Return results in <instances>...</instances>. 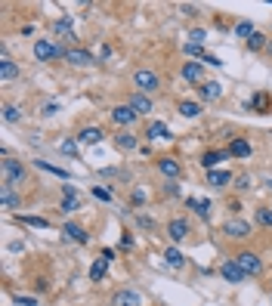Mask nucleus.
I'll list each match as a JSON object with an SVG mask.
<instances>
[{
    "instance_id": "nucleus-1",
    "label": "nucleus",
    "mask_w": 272,
    "mask_h": 306,
    "mask_svg": "<svg viewBox=\"0 0 272 306\" xmlns=\"http://www.w3.org/2000/svg\"><path fill=\"white\" fill-rule=\"evenodd\" d=\"M133 84L139 87V93H152V90H158V87H161V78H158V74H155L152 68H136Z\"/></svg>"
},
{
    "instance_id": "nucleus-2",
    "label": "nucleus",
    "mask_w": 272,
    "mask_h": 306,
    "mask_svg": "<svg viewBox=\"0 0 272 306\" xmlns=\"http://www.w3.org/2000/svg\"><path fill=\"white\" fill-rule=\"evenodd\" d=\"M4 182H10V186H22V182H25V167H22V161L4 158Z\"/></svg>"
},
{
    "instance_id": "nucleus-3",
    "label": "nucleus",
    "mask_w": 272,
    "mask_h": 306,
    "mask_svg": "<svg viewBox=\"0 0 272 306\" xmlns=\"http://www.w3.org/2000/svg\"><path fill=\"white\" fill-rule=\"evenodd\" d=\"M235 263L241 266V272H245V276H260V272H263V260H260L257 254H251V251L238 254V257H235Z\"/></svg>"
},
{
    "instance_id": "nucleus-4",
    "label": "nucleus",
    "mask_w": 272,
    "mask_h": 306,
    "mask_svg": "<svg viewBox=\"0 0 272 306\" xmlns=\"http://www.w3.org/2000/svg\"><path fill=\"white\" fill-rule=\"evenodd\" d=\"M34 56L41 59V62H50V59H62V56H65V50H62V47H56L53 41H37V44H34Z\"/></svg>"
},
{
    "instance_id": "nucleus-5",
    "label": "nucleus",
    "mask_w": 272,
    "mask_h": 306,
    "mask_svg": "<svg viewBox=\"0 0 272 306\" xmlns=\"http://www.w3.org/2000/svg\"><path fill=\"white\" fill-rule=\"evenodd\" d=\"M136 118H139V114L133 111V105H114L111 108V121L118 124V127H130Z\"/></svg>"
},
{
    "instance_id": "nucleus-6",
    "label": "nucleus",
    "mask_w": 272,
    "mask_h": 306,
    "mask_svg": "<svg viewBox=\"0 0 272 306\" xmlns=\"http://www.w3.org/2000/svg\"><path fill=\"white\" fill-rule=\"evenodd\" d=\"M220 276L226 279V282H232V285H245V272H241V266L235 263V260H226L223 266H220Z\"/></svg>"
},
{
    "instance_id": "nucleus-7",
    "label": "nucleus",
    "mask_w": 272,
    "mask_h": 306,
    "mask_svg": "<svg viewBox=\"0 0 272 306\" xmlns=\"http://www.w3.org/2000/svg\"><path fill=\"white\" fill-rule=\"evenodd\" d=\"M223 232H226L229 238H248V235H251V223H248V220H229V223L223 226Z\"/></svg>"
},
{
    "instance_id": "nucleus-8",
    "label": "nucleus",
    "mask_w": 272,
    "mask_h": 306,
    "mask_svg": "<svg viewBox=\"0 0 272 306\" xmlns=\"http://www.w3.org/2000/svg\"><path fill=\"white\" fill-rule=\"evenodd\" d=\"M62 238H65V241H74V244H87V241H90V235H87L77 223H65V226H62Z\"/></svg>"
},
{
    "instance_id": "nucleus-9",
    "label": "nucleus",
    "mask_w": 272,
    "mask_h": 306,
    "mask_svg": "<svg viewBox=\"0 0 272 306\" xmlns=\"http://www.w3.org/2000/svg\"><path fill=\"white\" fill-rule=\"evenodd\" d=\"M65 59H68L71 65H81V68H87V65H96V59H93L87 50H77V47H68V50H65Z\"/></svg>"
},
{
    "instance_id": "nucleus-10",
    "label": "nucleus",
    "mask_w": 272,
    "mask_h": 306,
    "mask_svg": "<svg viewBox=\"0 0 272 306\" xmlns=\"http://www.w3.org/2000/svg\"><path fill=\"white\" fill-rule=\"evenodd\" d=\"M16 78H19V65H16L10 56H4V59H0V81L10 84V81H16Z\"/></svg>"
},
{
    "instance_id": "nucleus-11",
    "label": "nucleus",
    "mask_w": 272,
    "mask_h": 306,
    "mask_svg": "<svg viewBox=\"0 0 272 306\" xmlns=\"http://www.w3.org/2000/svg\"><path fill=\"white\" fill-rule=\"evenodd\" d=\"M183 78H186L189 84H201V81H204V68H201L198 62H186V65H183Z\"/></svg>"
},
{
    "instance_id": "nucleus-12",
    "label": "nucleus",
    "mask_w": 272,
    "mask_h": 306,
    "mask_svg": "<svg viewBox=\"0 0 272 306\" xmlns=\"http://www.w3.org/2000/svg\"><path fill=\"white\" fill-rule=\"evenodd\" d=\"M167 232H170V238H173V241H183V238L189 235V223H186L183 217H176V220H170Z\"/></svg>"
},
{
    "instance_id": "nucleus-13",
    "label": "nucleus",
    "mask_w": 272,
    "mask_h": 306,
    "mask_svg": "<svg viewBox=\"0 0 272 306\" xmlns=\"http://www.w3.org/2000/svg\"><path fill=\"white\" fill-rule=\"evenodd\" d=\"M229 155L232 158H248L251 155V142L248 139H232L229 142Z\"/></svg>"
},
{
    "instance_id": "nucleus-14",
    "label": "nucleus",
    "mask_w": 272,
    "mask_h": 306,
    "mask_svg": "<svg viewBox=\"0 0 272 306\" xmlns=\"http://www.w3.org/2000/svg\"><path fill=\"white\" fill-rule=\"evenodd\" d=\"M145 136H148V139H170V130H167L164 121H152L148 130H145Z\"/></svg>"
},
{
    "instance_id": "nucleus-15",
    "label": "nucleus",
    "mask_w": 272,
    "mask_h": 306,
    "mask_svg": "<svg viewBox=\"0 0 272 306\" xmlns=\"http://www.w3.org/2000/svg\"><path fill=\"white\" fill-rule=\"evenodd\" d=\"M226 158H229V148H226V151H204L201 164H204L207 170H217V164H220V161H226Z\"/></svg>"
},
{
    "instance_id": "nucleus-16",
    "label": "nucleus",
    "mask_w": 272,
    "mask_h": 306,
    "mask_svg": "<svg viewBox=\"0 0 272 306\" xmlns=\"http://www.w3.org/2000/svg\"><path fill=\"white\" fill-rule=\"evenodd\" d=\"M158 170H161L164 176L176 179V176H179V161H173V158H158Z\"/></svg>"
},
{
    "instance_id": "nucleus-17",
    "label": "nucleus",
    "mask_w": 272,
    "mask_h": 306,
    "mask_svg": "<svg viewBox=\"0 0 272 306\" xmlns=\"http://www.w3.org/2000/svg\"><path fill=\"white\" fill-rule=\"evenodd\" d=\"M207 182H210L214 189L229 186V182H232V173H229V170H207Z\"/></svg>"
},
{
    "instance_id": "nucleus-18",
    "label": "nucleus",
    "mask_w": 272,
    "mask_h": 306,
    "mask_svg": "<svg viewBox=\"0 0 272 306\" xmlns=\"http://www.w3.org/2000/svg\"><path fill=\"white\" fill-rule=\"evenodd\" d=\"M189 207L195 210L201 220H210V201H204V198H195V195H192V198H189Z\"/></svg>"
},
{
    "instance_id": "nucleus-19",
    "label": "nucleus",
    "mask_w": 272,
    "mask_h": 306,
    "mask_svg": "<svg viewBox=\"0 0 272 306\" xmlns=\"http://www.w3.org/2000/svg\"><path fill=\"white\" fill-rule=\"evenodd\" d=\"M114 306H142V300H139L136 291H121L118 297H114Z\"/></svg>"
},
{
    "instance_id": "nucleus-20",
    "label": "nucleus",
    "mask_w": 272,
    "mask_h": 306,
    "mask_svg": "<svg viewBox=\"0 0 272 306\" xmlns=\"http://www.w3.org/2000/svg\"><path fill=\"white\" fill-rule=\"evenodd\" d=\"M198 90H201V96H204V99H220V96H223V87H220V81H204Z\"/></svg>"
},
{
    "instance_id": "nucleus-21",
    "label": "nucleus",
    "mask_w": 272,
    "mask_h": 306,
    "mask_svg": "<svg viewBox=\"0 0 272 306\" xmlns=\"http://www.w3.org/2000/svg\"><path fill=\"white\" fill-rule=\"evenodd\" d=\"M130 105H133L136 114H148V111H152V99H148L145 93H136V96L130 99Z\"/></svg>"
},
{
    "instance_id": "nucleus-22",
    "label": "nucleus",
    "mask_w": 272,
    "mask_h": 306,
    "mask_svg": "<svg viewBox=\"0 0 272 306\" xmlns=\"http://www.w3.org/2000/svg\"><path fill=\"white\" fill-rule=\"evenodd\" d=\"M0 201H4V207H19V198H16V192H13L10 182L0 186Z\"/></svg>"
},
{
    "instance_id": "nucleus-23",
    "label": "nucleus",
    "mask_w": 272,
    "mask_h": 306,
    "mask_svg": "<svg viewBox=\"0 0 272 306\" xmlns=\"http://www.w3.org/2000/svg\"><path fill=\"white\" fill-rule=\"evenodd\" d=\"M53 31H56L59 37H71V34H74V25H71V19L65 16V19H56V22H53Z\"/></svg>"
},
{
    "instance_id": "nucleus-24",
    "label": "nucleus",
    "mask_w": 272,
    "mask_h": 306,
    "mask_svg": "<svg viewBox=\"0 0 272 306\" xmlns=\"http://www.w3.org/2000/svg\"><path fill=\"white\" fill-rule=\"evenodd\" d=\"M102 136H105V133H102L99 127H87V130H81V142H84V145H93V142H102Z\"/></svg>"
},
{
    "instance_id": "nucleus-25",
    "label": "nucleus",
    "mask_w": 272,
    "mask_h": 306,
    "mask_svg": "<svg viewBox=\"0 0 272 306\" xmlns=\"http://www.w3.org/2000/svg\"><path fill=\"white\" fill-rule=\"evenodd\" d=\"M105 272H108V260H105V257H102V260H96V263L90 266V279H93V282L105 279Z\"/></svg>"
},
{
    "instance_id": "nucleus-26",
    "label": "nucleus",
    "mask_w": 272,
    "mask_h": 306,
    "mask_svg": "<svg viewBox=\"0 0 272 306\" xmlns=\"http://www.w3.org/2000/svg\"><path fill=\"white\" fill-rule=\"evenodd\" d=\"M114 142H118V148H124V151H130V148H136V145H139L133 133H118V136H114Z\"/></svg>"
},
{
    "instance_id": "nucleus-27",
    "label": "nucleus",
    "mask_w": 272,
    "mask_h": 306,
    "mask_svg": "<svg viewBox=\"0 0 272 306\" xmlns=\"http://www.w3.org/2000/svg\"><path fill=\"white\" fill-rule=\"evenodd\" d=\"M179 114H183V118H198L201 105L198 102H179Z\"/></svg>"
},
{
    "instance_id": "nucleus-28",
    "label": "nucleus",
    "mask_w": 272,
    "mask_h": 306,
    "mask_svg": "<svg viewBox=\"0 0 272 306\" xmlns=\"http://www.w3.org/2000/svg\"><path fill=\"white\" fill-rule=\"evenodd\" d=\"M34 167H37V170H47V173H53V176H59V179H68V170L53 167V164H47V161H34Z\"/></svg>"
},
{
    "instance_id": "nucleus-29",
    "label": "nucleus",
    "mask_w": 272,
    "mask_h": 306,
    "mask_svg": "<svg viewBox=\"0 0 272 306\" xmlns=\"http://www.w3.org/2000/svg\"><path fill=\"white\" fill-rule=\"evenodd\" d=\"M164 260H167V266H173V269H179V266L186 263V257L176 251V248H167V254H164Z\"/></svg>"
},
{
    "instance_id": "nucleus-30",
    "label": "nucleus",
    "mask_w": 272,
    "mask_h": 306,
    "mask_svg": "<svg viewBox=\"0 0 272 306\" xmlns=\"http://www.w3.org/2000/svg\"><path fill=\"white\" fill-rule=\"evenodd\" d=\"M19 223L31 226V229H47L50 226V220H44V217H19Z\"/></svg>"
},
{
    "instance_id": "nucleus-31",
    "label": "nucleus",
    "mask_w": 272,
    "mask_h": 306,
    "mask_svg": "<svg viewBox=\"0 0 272 306\" xmlns=\"http://www.w3.org/2000/svg\"><path fill=\"white\" fill-rule=\"evenodd\" d=\"M4 121H7V124H19V121H22V111H19L16 105H4Z\"/></svg>"
},
{
    "instance_id": "nucleus-32",
    "label": "nucleus",
    "mask_w": 272,
    "mask_h": 306,
    "mask_svg": "<svg viewBox=\"0 0 272 306\" xmlns=\"http://www.w3.org/2000/svg\"><path fill=\"white\" fill-rule=\"evenodd\" d=\"M235 34H238V37H248V41H251V37H254L257 31H254V25H251V22H238V25H235Z\"/></svg>"
},
{
    "instance_id": "nucleus-33",
    "label": "nucleus",
    "mask_w": 272,
    "mask_h": 306,
    "mask_svg": "<svg viewBox=\"0 0 272 306\" xmlns=\"http://www.w3.org/2000/svg\"><path fill=\"white\" fill-rule=\"evenodd\" d=\"M257 223L260 226H272V207H260L257 210Z\"/></svg>"
},
{
    "instance_id": "nucleus-34",
    "label": "nucleus",
    "mask_w": 272,
    "mask_h": 306,
    "mask_svg": "<svg viewBox=\"0 0 272 306\" xmlns=\"http://www.w3.org/2000/svg\"><path fill=\"white\" fill-rule=\"evenodd\" d=\"M266 44H269V41H266V37H263V34H260V31H257V34H254V37H251V41H248V47H251V50H263V47H266Z\"/></svg>"
},
{
    "instance_id": "nucleus-35",
    "label": "nucleus",
    "mask_w": 272,
    "mask_h": 306,
    "mask_svg": "<svg viewBox=\"0 0 272 306\" xmlns=\"http://www.w3.org/2000/svg\"><path fill=\"white\" fill-rule=\"evenodd\" d=\"M186 53H189V56H201V59H204V47L195 44V41H189V44H186Z\"/></svg>"
},
{
    "instance_id": "nucleus-36",
    "label": "nucleus",
    "mask_w": 272,
    "mask_h": 306,
    "mask_svg": "<svg viewBox=\"0 0 272 306\" xmlns=\"http://www.w3.org/2000/svg\"><path fill=\"white\" fill-rule=\"evenodd\" d=\"M251 105H254V108H260V114H263V108H266V105H269V99H266V96H263V93H257V96H254V102H251Z\"/></svg>"
},
{
    "instance_id": "nucleus-37",
    "label": "nucleus",
    "mask_w": 272,
    "mask_h": 306,
    "mask_svg": "<svg viewBox=\"0 0 272 306\" xmlns=\"http://www.w3.org/2000/svg\"><path fill=\"white\" fill-rule=\"evenodd\" d=\"M59 148H62V155H77V145H74L71 139H65V142H62Z\"/></svg>"
},
{
    "instance_id": "nucleus-38",
    "label": "nucleus",
    "mask_w": 272,
    "mask_h": 306,
    "mask_svg": "<svg viewBox=\"0 0 272 306\" xmlns=\"http://www.w3.org/2000/svg\"><path fill=\"white\" fill-rule=\"evenodd\" d=\"M93 198H99V201H111V192H108V189H96V186H93Z\"/></svg>"
},
{
    "instance_id": "nucleus-39",
    "label": "nucleus",
    "mask_w": 272,
    "mask_h": 306,
    "mask_svg": "<svg viewBox=\"0 0 272 306\" xmlns=\"http://www.w3.org/2000/svg\"><path fill=\"white\" fill-rule=\"evenodd\" d=\"M77 204H81L77 198H65V201H62V210H77Z\"/></svg>"
},
{
    "instance_id": "nucleus-40",
    "label": "nucleus",
    "mask_w": 272,
    "mask_h": 306,
    "mask_svg": "<svg viewBox=\"0 0 272 306\" xmlns=\"http://www.w3.org/2000/svg\"><path fill=\"white\" fill-rule=\"evenodd\" d=\"M16 303H19V306H34L37 300H34V297H22V294H19V297H16Z\"/></svg>"
},
{
    "instance_id": "nucleus-41",
    "label": "nucleus",
    "mask_w": 272,
    "mask_h": 306,
    "mask_svg": "<svg viewBox=\"0 0 272 306\" xmlns=\"http://www.w3.org/2000/svg\"><path fill=\"white\" fill-rule=\"evenodd\" d=\"M136 220H139V226H145V229H152V226H155V223H152V217H145V213H139Z\"/></svg>"
},
{
    "instance_id": "nucleus-42",
    "label": "nucleus",
    "mask_w": 272,
    "mask_h": 306,
    "mask_svg": "<svg viewBox=\"0 0 272 306\" xmlns=\"http://www.w3.org/2000/svg\"><path fill=\"white\" fill-rule=\"evenodd\" d=\"M62 192H65V198H77V189L74 186H62Z\"/></svg>"
},
{
    "instance_id": "nucleus-43",
    "label": "nucleus",
    "mask_w": 272,
    "mask_h": 306,
    "mask_svg": "<svg viewBox=\"0 0 272 306\" xmlns=\"http://www.w3.org/2000/svg\"><path fill=\"white\" fill-rule=\"evenodd\" d=\"M164 192H167V195H176V192H179V186H173V182H167V186H164Z\"/></svg>"
},
{
    "instance_id": "nucleus-44",
    "label": "nucleus",
    "mask_w": 272,
    "mask_h": 306,
    "mask_svg": "<svg viewBox=\"0 0 272 306\" xmlns=\"http://www.w3.org/2000/svg\"><path fill=\"white\" fill-rule=\"evenodd\" d=\"M266 50H269V56H272V41H269V44H266Z\"/></svg>"
}]
</instances>
